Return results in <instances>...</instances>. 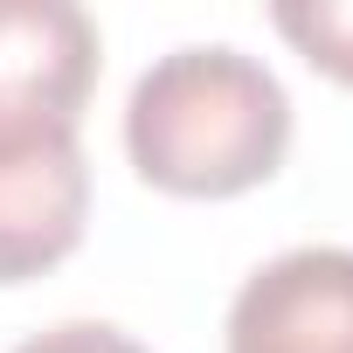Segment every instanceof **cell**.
<instances>
[{
	"label": "cell",
	"mask_w": 353,
	"mask_h": 353,
	"mask_svg": "<svg viewBox=\"0 0 353 353\" xmlns=\"http://www.w3.org/2000/svg\"><path fill=\"white\" fill-rule=\"evenodd\" d=\"M270 21L312 70H325L332 83H353V0H277Z\"/></svg>",
	"instance_id": "obj_5"
},
{
	"label": "cell",
	"mask_w": 353,
	"mask_h": 353,
	"mask_svg": "<svg viewBox=\"0 0 353 353\" xmlns=\"http://www.w3.org/2000/svg\"><path fill=\"white\" fill-rule=\"evenodd\" d=\"M90 222V166L77 132H0V284L56 270Z\"/></svg>",
	"instance_id": "obj_3"
},
{
	"label": "cell",
	"mask_w": 353,
	"mask_h": 353,
	"mask_svg": "<svg viewBox=\"0 0 353 353\" xmlns=\"http://www.w3.org/2000/svg\"><path fill=\"white\" fill-rule=\"evenodd\" d=\"M229 353H353V250L305 243L243 277Z\"/></svg>",
	"instance_id": "obj_4"
},
{
	"label": "cell",
	"mask_w": 353,
	"mask_h": 353,
	"mask_svg": "<svg viewBox=\"0 0 353 353\" xmlns=\"http://www.w3.org/2000/svg\"><path fill=\"white\" fill-rule=\"evenodd\" d=\"M97 56V21L77 0H0V132H77Z\"/></svg>",
	"instance_id": "obj_2"
},
{
	"label": "cell",
	"mask_w": 353,
	"mask_h": 353,
	"mask_svg": "<svg viewBox=\"0 0 353 353\" xmlns=\"http://www.w3.org/2000/svg\"><path fill=\"white\" fill-rule=\"evenodd\" d=\"M14 353H152V346H139L125 325H104V319H63V325L21 339Z\"/></svg>",
	"instance_id": "obj_6"
},
{
	"label": "cell",
	"mask_w": 353,
	"mask_h": 353,
	"mask_svg": "<svg viewBox=\"0 0 353 353\" xmlns=\"http://www.w3.org/2000/svg\"><path fill=\"white\" fill-rule=\"evenodd\" d=\"M125 152L159 194L229 201L284 166L291 97L263 56H243L236 42H188L132 83Z\"/></svg>",
	"instance_id": "obj_1"
}]
</instances>
